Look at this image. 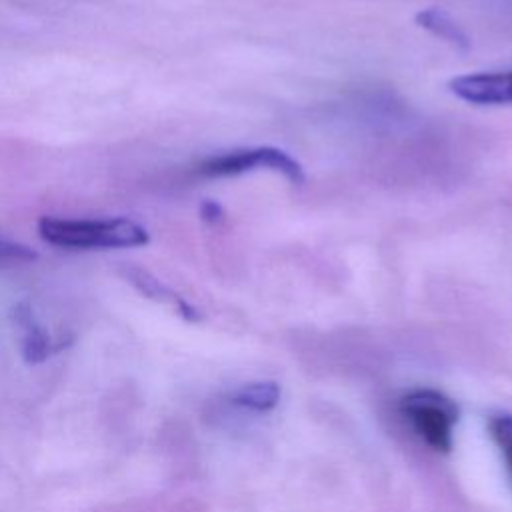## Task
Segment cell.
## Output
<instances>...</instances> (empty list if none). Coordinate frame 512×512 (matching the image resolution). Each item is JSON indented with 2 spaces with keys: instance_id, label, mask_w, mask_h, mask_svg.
I'll return each instance as SVG.
<instances>
[{
  "instance_id": "cell-1",
  "label": "cell",
  "mask_w": 512,
  "mask_h": 512,
  "mask_svg": "<svg viewBox=\"0 0 512 512\" xmlns=\"http://www.w3.org/2000/svg\"><path fill=\"white\" fill-rule=\"evenodd\" d=\"M38 236L66 250L136 248L150 242L148 230L130 218H60L38 220Z\"/></svg>"
},
{
  "instance_id": "cell-2",
  "label": "cell",
  "mask_w": 512,
  "mask_h": 512,
  "mask_svg": "<svg viewBox=\"0 0 512 512\" xmlns=\"http://www.w3.org/2000/svg\"><path fill=\"white\" fill-rule=\"evenodd\" d=\"M396 412L406 428L430 450L446 454L454 446V432L460 420V406L444 392L428 386L404 392Z\"/></svg>"
},
{
  "instance_id": "cell-3",
  "label": "cell",
  "mask_w": 512,
  "mask_h": 512,
  "mask_svg": "<svg viewBox=\"0 0 512 512\" xmlns=\"http://www.w3.org/2000/svg\"><path fill=\"white\" fill-rule=\"evenodd\" d=\"M260 168L282 174L294 186H300L304 182L302 166L284 150L272 148V146L242 148V150L208 156L196 166V172L206 178H224V176H238L250 170H260Z\"/></svg>"
},
{
  "instance_id": "cell-4",
  "label": "cell",
  "mask_w": 512,
  "mask_h": 512,
  "mask_svg": "<svg viewBox=\"0 0 512 512\" xmlns=\"http://www.w3.org/2000/svg\"><path fill=\"white\" fill-rule=\"evenodd\" d=\"M450 92L476 106H500L512 104V70L502 72H478L452 78Z\"/></svg>"
},
{
  "instance_id": "cell-5",
  "label": "cell",
  "mask_w": 512,
  "mask_h": 512,
  "mask_svg": "<svg viewBox=\"0 0 512 512\" xmlns=\"http://www.w3.org/2000/svg\"><path fill=\"white\" fill-rule=\"evenodd\" d=\"M12 316L22 332V356L28 364H40L52 354L60 352L66 346L64 338H54L32 314V308L26 302L14 306Z\"/></svg>"
},
{
  "instance_id": "cell-6",
  "label": "cell",
  "mask_w": 512,
  "mask_h": 512,
  "mask_svg": "<svg viewBox=\"0 0 512 512\" xmlns=\"http://www.w3.org/2000/svg\"><path fill=\"white\" fill-rule=\"evenodd\" d=\"M124 278L144 296L158 300L162 304H170L180 316H184L186 320H196L198 312L192 304H188L182 296H178L174 290H170L166 284H162L158 278H154L150 272L136 268V266H126L124 268Z\"/></svg>"
},
{
  "instance_id": "cell-7",
  "label": "cell",
  "mask_w": 512,
  "mask_h": 512,
  "mask_svg": "<svg viewBox=\"0 0 512 512\" xmlns=\"http://www.w3.org/2000/svg\"><path fill=\"white\" fill-rule=\"evenodd\" d=\"M228 402L248 412H270L280 402V386L272 380L246 382L228 394Z\"/></svg>"
},
{
  "instance_id": "cell-8",
  "label": "cell",
  "mask_w": 512,
  "mask_h": 512,
  "mask_svg": "<svg viewBox=\"0 0 512 512\" xmlns=\"http://www.w3.org/2000/svg\"><path fill=\"white\" fill-rule=\"evenodd\" d=\"M416 24L424 30H428L430 34L450 42L454 48H462L466 50L470 46V38L466 36V32L450 18V14H446L440 8H426L420 10L416 14Z\"/></svg>"
},
{
  "instance_id": "cell-9",
  "label": "cell",
  "mask_w": 512,
  "mask_h": 512,
  "mask_svg": "<svg viewBox=\"0 0 512 512\" xmlns=\"http://www.w3.org/2000/svg\"><path fill=\"white\" fill-rule=\"evenodd\" d=\"M488 434L496 444L504 468L512 482V414H494L488 418Z\"/></svg>"
},
{
  "instance_id": "cell-10",
  "label": "cell",
  "mask_w": 512,
  "mask_h": 512,
  "mask_svg": "<svg viewBox=\"0 0 512 512\" xmlns=\"http://www.w3.org/2000/svg\"><path fill=\"white\" fill-rule=\"evenodd\" d=\"M34 258H36V254L28 246L0 238V266L20 264V262H28Z\"/></svg>"
},
{
  "instance_id": "cell-11",
  "label": "cell",
  "mask_w": 512,
  "mask_h": 512,
  "mask_svg": "<svg viewBox=\"0 0 512 512\" xmlns=\"http://www.w3.org/2000/svg\"><path fill=\"white\" fill-rule=\"evenodd\" d=\"M200 214H202V218H204V220H208V222H220V220H222V216H224V212H222L220 204H216V202H212V200L202 202V206H200Z\"/></svg>"
}]
</instances>
